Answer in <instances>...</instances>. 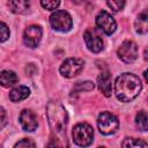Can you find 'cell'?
Instances as JSON below:
<instances>
[{
    "label": "cell",
    "instance_id": "7",
    "mask_svg": "<svg viewBox=\"0 0 148 148\" xmlns=\"http://www.w3.org/2000/svg\"><path fill=\"white\" fill-rule=\"evenodd\" d=\"M117 54L124 62L131 64L138 58V46L132 40H125L118 47Z\"/></svg>",
    "mask_w": 148,
    "mask_h": 148
},
{
    "label": "cell",
    "instance_id": "12",
    "mask_svg": "<svg viewBox=\"0 0 148 148\" xmlns=\"http://www.w3.org/2000/svg\"><path fill=\"white\" fill-rule=\"evenodd\" d=\"M97 86L105 97H110L112 91V75L109 72H102L97 77Z\"/></svg>",
    "mask_w": 148,
    "mask_h": 148
},
{
    "label": "cell",
    "instance_id": "6",
    "mask_svg": "<svg viewBox=\"0 0 148 148\" xmlns=\"http://www.w3.org/2000/svg\"><path fill=\"white\" fill-rule=\"evenodd\" d=\"M83 65H84V62L82 59L68 58L61 64L59 71H60L62 76L71 79V77H74L81 73V71L83 69Z\"/></svg>",
    "mask_w": 148,
    "mask_h": 148
},
{
    "label": "cell",
    "instance_id": "9",
    "mask_svg": "<svg viewBox=\"0 0 148 148\" xmlns=\"http://www.w3.org/2000/svg\"><path fill=\"white\" fill-rule=\"evenodd\" d=\"M42 28L39 25H29L23 34V42L29 47H36L42 39Z\"/></svg>",
    "mask_w": 148,
    "mask_h": 148
},
{
    "label": "cell",
    "instance_id": "3",
    "mask_svg": "<svg viewBox=\"0 0 148 148\" xmlns=\"http://www.w3.org/2000/svg\"><path fill=\"white\" fill-rule=\"evenodd\" d=\"M73 141L79 147H88L94 139V130L87 123H79L73 127Z\"/></svg>",
    "mask_w": 148,
    "mask_h": 148
},
{
    "label": "cell",
    "instance_id": "27",
    "mask_svg": "<svg viewBox=\"0 0 148 148\" xmlns=\"http://www.w3.org/2000/svg\"><path fill=\"white\" fill-rule=\"evenodd\" d=\"M0 148H1V147H0Z\"/></svg>",
    "mask_w": 148,
    "mask_h": 148
},
{
    "label": "cell",
    "instance_id": "21",
    "mask_svg": "<svg viewBox=\"0 0 148 148\" xmlns=\"http://www.w3.org/2000/svg\"><path fill=\"white\" fill-rule=\"evenodd\" d=\"M14 148H35V143L30 139H22L14 146Z\"/></svg>",
    "mask_w": 148,
    "mask_h": 148
},
{
    "label": "cell",
    "instance_id": "8",
    "mask_svg": "<svg viewBox=\"0 0 148 148\" xmlns=\"http://www.w3.org/2000/svg\"><path fill=\"white\" fill-rule=\"evenodd\" d=\"M96 25L106 35H111L116 31L117 28V23L114 21V18L105 10H101L97 15H96Z\"/></svg>",
    "mask_w": 148,
    "mask_h": 148
},
{
    "label": "cell",
    "instance_id": "19",
    "mask_svg": "<svg viewBox=\"0 0 148 148\" xmlns=\"http://www.w3.org/2000/svg\"><path fill=\"white\" fill-rule=\"evenodd\" d=\"M94 89V83L90 81H84V82H77L74 90L75 91H81V90H92ZM73 90V91H74Z\"/></svg>",
    "mask_w": 148,
    "mask_h": 148
},
{
    "label": "cell",
    "instance_id": "4",
    "mask_svg": "<svg viewBox=\"0 0 148 148\" xmlns=\"http://www.w3.org/2000/svg\"><path fill=\"white\" fill-rule=\"evenodd\" d=\"M97 126L102 134L110 135L117 132L119 127V121L114 114H112L111 112L104 111L97 118Z\"/></svg>",
    "mask_w": 148,
    "mask_h": 148
},
{
    "label": "cell",
    "instance_id": "14",
    "mask_svg": "<svg viewBox=\"0 0 148 148\" xmlns=\"http://www.w3.org/2000/svg\"><path fill=\"white\" fill-rule=\"evenodd\" d=\"M17 81H18V77L13 71H2L0 73V84L2 87H6V88L13 87L14 84L17 83Z\"/></svg>",
    "mask_w": 148,
    "mask_h": 148
},
{
    "label": "cell",
    "instance_id": "20",
    "mask_svg": "<svg viewBox=\"0 0 148 148\" xmlns=\"http://www.w3.org/2000/svg\"><path fill=\"white\" fill-rule=\"evenodd\" d=\"M9 28L6 23L0 22V42H5L9 38Z\"/></svg>",
    "mask_w": 148,
    "mask_h": 148
},
{
    "label": "cell",
    "instance_id": "24",
    "mask_svg": "<svg viewBox=\"0 0 148 148\" xmlns=\"http://www.w3.org/2000/svg\"><path fill=\"white\" fill-rule=\"evenodd\" d=\"M7 112L3 108L0 106V130H2L7 125Z\"/></svg>",
    "mask_w": 148,
    "mask_h": 148
},
{
    "label": "cell",
    "instance_id": "22",
    "mask_svg": "<svg viewBox=\"0 0 148 148\" xmlns=\"http://www.w3.org/2000/svg\"><path fill=\"white\" fill-rule=\"evenodd\" d=\"M40 5L43 6V8H45V9H47V10H53V9H56L59 5H60V1H58V0H53V1H49V0H46V1H40Z\"/></svg>",
    "mask_w": 148,
    "mask_h": 148
},
{
    "label": "cell",
    "instance_id": "15",
    "mask_svg": "<svg viewBox=\"0 0 148 148\" xmlns=\"http://www.w3.org/2000/svg\"><path fill=\"white\" fill-rule=\"evenodd\" d=\"M135 30L136 32L141 34V35H145L147 34V30H148V15L146 12L139 14L136 21H135Z\"/></svg>",
    "mask_w": 148,
    "mask_h": 148
},
{
    "label": "cell",
    "instance_id": "10",
    "mask_svg": "<svg viewBox=\"0 0 148 148\" xmlns=\"http://www.w3.org/2000/svg\"><path fill=\"white\" fill-rule=\"evenodd\" d=\"M84 42L87 47L91 51V52H101L103 50V39L102 37L96 32V30L94 29H88L84 32Z\"/></svg>",
    "mask_w": 148,
    "mask_h": 148
},
{
    "label": "cell",
    "instance_id": "25",
    "mask_svg": "<svg viewBox=\"0 0 148 148\" xmlns=\"http://www.w3.org/2000/svg\"><path fill=\"white\" fill-rule=\"evenodd\" d=\"M47 148H58V145H57V141L54 140V139H52L50 142H49V145H47Z\"/></svg>",
    "mask_w": 148,
    "mask_h": 148
},
{
    "label": "cell",
    "instance_id": "23",
    "mask_svg": "<svg viewBox=\"0 0 148 148\" xmlns=\"http://www.w3.org/2000/svg\"><path fill=\"white\" fill-rule=\"evenodd\" d=\"M106 5L113 10V12H118V10H121L125 6V1H108Z\"/></svg>",
    "mask_w": 148,
    "mask_h": 148
},
{
    "label": "cell",
    "instance_id": "17",
    "mask_svg": "<svg viewBox=\"0 0 148 148\" xmlns=\"http://www.w3.org/2000/svg\"><path fill=\"white\" fill-rule=\"evenodd\" d=\"M10 12L16 13V14H21L23 12H25L29 8V2L25 0H18V1H8L7 2Z\"/></svg>",
    "mask_w": 148,
    "mask_h": 148
},
{
    "label": "cell",
    "instance_id": "16",
    "mask_svg": "<svg viewBox=\"0 0 148 148\" xmlns=\"http://www.w3.org/2000/svg\"><path fill=\"white\" fill-rule=\"evenodd\" d=\"M121 147L123 148H148L147 142L145 140L136 139V138H125L121 143Z\"/></svg>",
    "mask_w": 148,
    "mask_h": 148
},
{
    "label": "cell",
    "instance_id": "26",
    "mask_svg": "<svg viewBox=\"0 0 148 148\" xmlns=\"http://www.w3.org/2000/svg\"><path fill=\"white\" fill-rule=\"evenodd\" d=\"M98 148H105V147H98Z\"/></svg>",
    "mask_w": 148,
    "mask_h": 148
},
{
    "label": "cell",
    "instance_id": "11",
    "mask_svg": "<svg viewBox=\"0 0 148 148\" xmlns=\"http://www.w3.org/2000/svg\"><path fill=\"white\" fill-rule=\"evenodd\" d=\"M20 124L24 131L34 132L38 126V120H37L36 113L31 110H27V109L23 110L20 114Z\"/></svg>",
    "mask_w": 148,
    "mask_h": 148
},
{
    "label": "cell",
    "instance_id": "18",
    "mask_svg": "<svg viewBox=\"0 0 148 148\" xmlns=\"http://www.w3.org/2000/svg\"><path fill=\"white\" fill-rule=\"evenodd\" d=\"M135 123L141 131H147V114L145 111H139L135 117Z\"/></svg>",
    "mask_w": 148,
    "mask_h": 148
},
{
    "label": "cell",
    "instance_id": "13",
    "mask_svg": "<svg viewBox=\"0 0 148 148\" xmlns=\"http://www.w3.org/2000/svg\"><path fill=\"white\" fill-rule=\"evenodd\" d=\"M30 95V89L25 86H18L16 88H14L10 92H9V98L12 102H21L23 99H25L28 96Z\"/></svg>",
    "mask_w": 148,
    "mask_h": 148
},
{
    "label": "cell",
    "instance_id": "1",
    "mask_svg": "<svg viewBox=\"0 0 148 148\" xmlns=\"http://www.w3.org/2000/svg\"><path fill=\"white\" fill-rule=\"evenodd\" d=\"M141 88L140 79L132 73L120 74L114 82V94L120 102L133 101L140 94Z\"/></svg>",
    "mask_w": 148,
    "mask_h": 148
},
{
    "label": "cell",
    "instance_id": "2",
    "mask_svg": "<svg viewBox=\"0 0 148 148\" xmlns=\"http://www.w3.org/2000/svg\"><path fill=\"white\" fill-rule=\"evenodd\" d=\"M46 117L53 133L62 134L66 130L68 116L66 109L58 102H50L46 106Z\"/></svg>",
    "mask_w": 148,
    "mask_h": 148
},
{
    "label": "cell",
    "instance_id": "5",
    "mask_svg": "<svg viewBox=\"0 0 148 148\" xmlns=\"http://www.w3.org/2000/svg\"><path fill=\"white\" fill-rule=\"evenodd\" d=\"M50 23L54 30L61 32L71 30L73 25L72 17L66 10H56L54 13H52L50 16Z\"/></svg>",
    "mask_w": 148,
    "mask_h": 148
}]
</instances>
